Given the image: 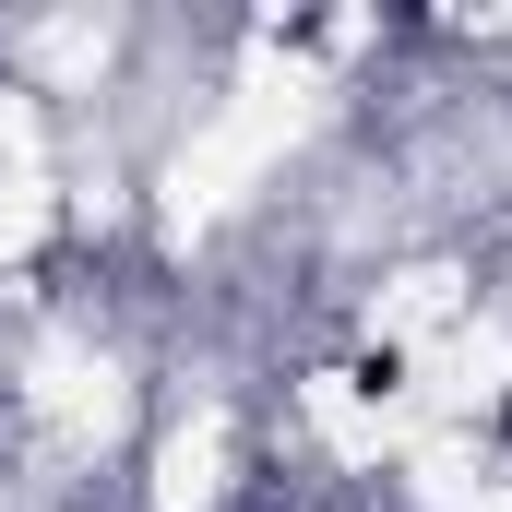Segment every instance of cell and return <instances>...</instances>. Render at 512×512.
Returning <instances> with one entry per match:
<instances>
[{
	"label": "cell",
	"mask_w": 512,
	"mask_h": 512,
	"mask_svg": "<svg viewBox=\"0 0 512 512\" xmlns=\"http://www.w3.org/2000/svg\"><path fill=\"white\" fill-rule=\"evenodd\" d=\"M501 441H512V405H501Z\"/></svg>",
	"instance_id": "cell-1"
}]
</instances>
